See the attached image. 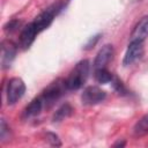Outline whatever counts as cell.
I'll return each instance as SVG.
<instances>
[{
  "label": "cell",
  "mask_w": 148,
  "mask_h": 148,
  "mask_svg": "<svg viewBox=\"0 0 148 148\" xmlns=\"http://www.w3.org/2000/svg\"><path fill=\"white\" fill-rule=\"evenodd\" d=\"M89 74V61L88 60H81L76 64V66L72 69L69 75L67 76L66 86L68 90H76L83 86Z\"/></svg>",
  "instance_id": "1"
},
{
  "label": "cell",
  "mask_w": 148,
  "mask_h": 148,
  "mask_svg": "<svg viewBox=\"0 0 148 148\" xmlns=\"http://www.w3.org/2000/svg\"><path fill=\"white\" fill-rule=\"evenodd\" d=\"M62 2H57V3H53L51 5L50 7H47L44 12H42L35 20H34V25L37 30V32L39 34L40 31H43L44 29H46L53 21L54 16L61 10L62 8Z\"/></svg>",
  "instance_id": "2"
},
{
  "label": "cell",
  "mask_w": 148,
  "mask_h": 148,
  "mask_svg": "<svg viewBox=\"0 0 148 148\" xmlns=\"http://www.w3.org/2000/svg\"><path fill=\"white\" fill-rule=\"evenodd\" d=\"M67 89L66 81L65 80H57L52 82L39 96L44 103V105H51L53 102H56Z\"/></svg>",
  "instance_id": "3"
},
{
  "label": "cell",
  "mask_w": 148,
  "mask_h": 148,
  "mask_svg": "<svg viewBox=\"0 0 148 148\" xmlns=\"http://www.w3.org/2000/svg\"><path fill=\"white\" fill-rule=\"evenodd\" d=\"M25 91V84L22 79L20 77H13L9 80L7 84V102L8 104L16 103Z\"/></svg>",
  "instance_id": "4"
},
{
  "label": "cell",
  "mask_w": 148,
  "mask_h": 148,
  "mask_svg": "<svg viewBox=\"0 0 148 148\" xmlns=\"http://www.w3.org/2000/svg\"><path fill=\"white\" fill-rule=\"evenodd\" d=\"M105 91L102 90L101 88L96 87V86H90V87H87L83 92H82V102L87 105H94V104H97V103H101L105 99Z\"/></svg>",
  "instance_id": "5"
},
{
  "label": "cell",
  "mask_w": 148,
  "mask_h": 148,
  "mask_svg": "<svg viewBox=\"0 0 148 148\" xmlns=\"http://www.w3.org/2000/svg\"><path fill=\"white\" fill-rule=\"evenodd\" d=\"M143 52V42H140V40H131L128 47H127V51L125 53V57H124V65L125 66H128V65H132L134 61H136L141 54Z\"/></svg>",
  "instance_id": "6"
},
{
  "label": "cell",
  "mask_w": 148,
  "mask_h": 148,
  "mask_svg": "<svg viewBox=\"0 0 148 148\" xmlns=\"http://www.w3.org/2000/svg\"><path fill=\"white\" fill-rule=\"evenodd\" d=\"M113 57V47L112 45H104L98 53L96 54V58L94 60V68L99 69V68H105L106 65L110 62V60Z\"/></svg>",
  "instance_id": "7"
},
{
  "label": "cell",
  "mask_w": 148,
  "mask_h": 148,
  "mask_svg": "<svg viewBox=\"0 0 148 148\" xmlns=\"http://www.w3.org/2000/svg\"><path fill=\"white\" fill-rule=\"evenodd\" d=\"M37 34L38 32H37V30H36V28H35V25H34L32 22L29 23V24H27L22 29L21 35H20V40H18L20 46L22 49H28L32 44V42L35 40V37H36Z\"/></svg>",
  "instance_id": "8"
},
{
  "label": "cell",
  "mask_w": 148,
  "mask_h": 148,
  "mask_svg": "<svg viewBox=\"0 0 148 148\" xmlns=\"http://www.w3.org/2000/svg\"><path fill=\"white\" fill-rule=\"evenodd\" d=\"M148 36V15H145L134 27L131 34V40L143 42Z\"/></svg>",
  "instance_id": "9"
},
{
  "label": "cell",
  "mask_w": 148,
  "mask_h": 148,
  "mask_svg": "<svg viewBox=\"0 0 148 148\" xmlns=\"http://www.w3.org/2000/svg\"><path fill=\"white\" fill-rule=\"evenodd\" d=\"M16 53V47L10 42H3L2 43V56H1V64L3 68H7L10 66L14 57Z\"/></svg>",
  "instance_id": "10"
},
{
  "label": "cell",
  "mask_w": 148,
  "mask_h": 148,
  "mask_svg": "<svg viewBox=\"0 0 148 148\" xmlns=\"http://www.w3.org/2000/svg\"><path fill=\"white\" fill-rule=\"evenodd\" d=\"M43 106H44V103H43L42 98H40V97L35 98V99H32L31 103L25 108V110H24V116H25V117H34V116H37V114L42 111Z\"/></svg>",
  "instance_id": "11"
},
{
  "label": "cell",
  "mask_w": 148,
  "mask_h": 148,
  "mask_svg": "<svg viewBox=\"0 0 148 148\" xmlns=\"http://www.w3.org/2000/svg\"><path fill=\"white\" fill-rule=\"evenodd\" d=\"M134 134L136 136H141L148 133V113L145 114L134 126Z\"/></svg>",
  "instance_id": "12"
},
{
  "label": "cell",
  "mask_w": 148,
  "mask_h": 148,
  "mask_svg": "<svg viewBox=\"0 0 148 148\" xmlns=\"http://www.w3.org/2000/svg\"><path fill=\"white\" fill-rule=\"evenodd\" d=\"M95 79L98 83H108L112 81V74L106 68L95 69Z\"/></svg>",
  "instance_id": "13"
},
{
  "label": "cell",
  "mask_w": 148,
  "mask_h": 148,
  "mask_svg": "<svg viewBox=\"0 0 148 148\" xmlns=\"http://www.w3.org/2000/svg\"><path fill=\"white\" fill-rule=\"evenodd\" d=\"M72 111H73V109L71 108L69 104H64L61 108H59V109L56 111L54 117H53V120H54V121H60V120L67 118L68 116H71Z\"/></svg>",
  "instance_id": "14"
},
{
  "label": "cell",
  "mask_w": 148,
  "mask_h": 148,
  "mask_svg": "<svg viewBox=\"0 0 148 148\" xmlns=\"http://www.w3.org/2000/svg\"><path fill=\"white\" fill-rule=\"evenodd\" d=\"M46 139H47V141H49L51 145H53V146H60V141H59V139H58V136H57L56 134H53V133H47V134H46Z\"/></svg>",
  "instance_id": "15"
},
{
  "label": "cell",
  "mask_w": 148,
  "mask_h": 148,
  "mask_svg": "<svg viewBox=\"0 0 148 148\" xmlns=\"http://www.w3.org/2000/svg\"><path fill=\"white\" fill-rule=\"evenodd\" d=\"M18 25H20V22H18V21H12V22H9L7 25H5V30L13 31V30H15Z\"/></svg>",
  "instance_id": "16"
},
{
  "label": "cell",
  "mask_w": 148,
  "mask_h": 148,
  "mask_svg": "<svg viewBox=\"0 0 148 148\" xmlns=\"http://www.w3.org/2000/svg\"><path fill=\"white\" fill-rule=\"evenodd\" d=\"M125 145V142H118V143H116L114 146H124Z\"/></svg>",
  "instance_id": "17"
}]
</instances>
